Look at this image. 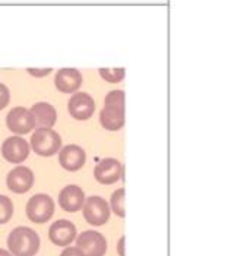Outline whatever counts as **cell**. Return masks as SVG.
<instances>
[{
	"label": "cell",
	"mask_w": 231,
	"mask_h": 256,
	"mask_svg": "<svg viewBox=\"0 0 231 256\" xmlns=\"http://www.w3.org/2000/svg\"><path fill=\"white\" fill-rule=\"evenodd\" d=\"M40 236L30 227H16L8 236V248L12 256H36L40 250Z\"/></svg>",
	"instance_id": "1"
},
{
	"label": "cell",
	"mask_w": 231,
	"mask_h": 256,
	"mask_svg": "<svg viewBox=\"0 0 231 256\" xmlns=\"http://www.w3.org/2000/svg\"><path fill=\"white\" fill-rule=\"evenodd\" d=\"M31 148L41 157H50L62 150V138L53 128H38L31 136Z\"/></svg>",
	"instance_id": "2"
},
{
	"label": "cell",
	"mask_w": 231,
	"mask_h": 256,
	"mask_svg": "<svg viewBox=\"0 0 231 256\" xmlns=\"http://www.w3.org/2000/svg\"><path fill=\"white\" fill-rule=\"evenodd\" d=\"M25 212L32 222L44 224L54 214V200L47 194H37L28 200Z\"/></svg>",
	"instance_id": "3"
},
{
	"label": "cell",
	"mask_w": 231,
	"mask_h": 256,
	"mask_svg": "<svg viewBox=\"0 0 231 256\" xmlns=\"http://www.w3.org/2000/svg\"><path fill=\"white\" fill-rule=\"evenodd\" d=\"M84 218L91 226H104L110 218V205L101 196H88L82 206Z\"/></svg>",
	"instance_id": "4"
},
{
	"label": "cell",
	"mask_w": 231,
	"mask_h": 256,
	"mask_svg": "<svg viewBox=\"0 0 231 256\" xmlns=\"http://www.w3.org/2000/svg\"><path fill=\"white\" fill-rule=\"evenodd\" d=\"M76 248L84 256H104L107 252V240L96 230H86L78 236Z\"/></svg>",
	"instance_id": "5"
},
{
	"label": "cell",
	"mask_w": 231,
	"mask_h": 256,
	"mask_svg": "<svg viewBox=\"0 0 231 256\" xmlns=\"http://www.w3.org/2000/svg\"><path fill=\"white\" fill-rule=\"evenodd\" d=\"M6 124L16 135H25L36 128L34 118L26 107H14L6 116Z\"/></svg>",
	"instance_id": "6"
},
{
	"label": "cell",
	"mask_w": 231,
	"mask_h": 256,
	"mask_svg": "<svg viewBox=\"0 0 231 256\" xmlns=\"http://www.w3.org/2000/svg\"><path fill=\"white\" fill-rule=\"evenodd\" d=\"M30 144L20 136H9L2 144V156L6 161L20 164L30 156Z\"/></svg>",
	"instance_id": "7"
},
{
	"label": "cell",
	"mask_w": 231,
	"mask_h": 256,
	"mask_svg": "<svg viewBox=\"0 0 231 256\" xmlns=\"http://www.w3.org/2000/svg\"><path fill=\"white\" fill-rule=\"evenodd\" d=\"M6 184L14 194H25L34 184V173L25 166H18L8 173Z\"/></svg>",
	"instance_id": "8"
},
{
	"label": "cell",
	"mask_w": 231,
	"mask_h": 256,
	"mask_svg": "<svg viewBox=\"0 0 231 256\" xmlns=\"http://www.w3.org/2000/svg\"><path fill=\"white\" fill-rule=\"evenodd\" d=\"M123 166L116 158H104L94 168V178L101 184H113L122 178Z\"/></svg>",
	"instance_id": "9"
},
{
	"label": "cell",
	"mask_w": 231,
	"mask_h": 256,
	"mask_svg": "<svg viewBox=\"0 0 231 256\" xmlns=\"http://www.w3.org/2000/svg\"><path fill=\"white\" fill-rule=\"evenodd\" d=\"M96 112V101L86 92H75L69 100V113L76 120H86Z\"/></svg>",
	"instance_id": "10"
},
{
	"label": "cell",
	"mask_w": 231,
	"mask_h": 256,
	"mask_svg": "<svg viewBox=\"0 0 231 256\" xmlns=\"http://www.w3.org/2000/svg\"><path fill=\"white\" fill-rule=\"evenodd\" d=\"M76 237V227L72 221L58 220L48 228V238L56 246H69Z\"/></svg>",
	"instance_id": "11"
},
{
	"label": "cell",
	"mask_w": 231,
	"mask_h": 256,
	"mask_svg": "<svg viewBox=\"0 0 231 256\" xmlns=\"http://www.w3.org/2000/svg\"><path fill=\"white\" fill-rule=\"evenodd\" d=\"M85 160H86V154L84 148L75 144L66 145L58 151L60 166L66 168L68 172H76L79 168H82L85 164Z\"/></svg>",
	"instance_id": "12"
},
{
	"label": "cell",
	"mask_w": 231,
	"mask_h": 256,
	"mask_svg": "<svg viewBox=\"0 0 231 256\" xmlns=\"http://www.w3.org/2000/svg\"><path fill=\"white\" fill-rule=\"evenodd\" d=\"M54 85L64 94H75L82 85V75L75 68H63L54 76Z\"/></svg>",
	"instance_id": "13"
},
{
	"label": "cell",
	"mask_w": 231,
	"mask_h": 256,
	"mask_svg": "<svg viewBox=\"0 0 231 256\" xmlns=\"http://www.w3.org/2000/svg\"><path fill=\"white\" fill-rule=\"evenodd\" d=\"M84 202H85V194L76 184H69L63 188L58 195L60 206L68 212H76L79 210H82Z\"/></svg>",
	"instance_id": "14"
},
{
	"label": "cell",
	"mask_w": 231,
	"mask_h": 256,
	"mask_svg": "<svg viewBox=\"0 0 231 256\" xmlns=\"http://www.w3.org/2000/svg\"><path fill=\"white\" fill-rule=\"evenodd\" d=\"M100 122L107 130H120L124 126V106H104L100 112Z\"/></svg>",
	"instance_id": "15"
},
{
	"label": "cell",
	"mask_w": 231,
	"mask_h": 256,
	"mask_svg": "<svg viewBox=\"0 0 231 256\" xmlns=\"http://www.w3.org/2000/svg\"><path fill=\"white\" fill-rule=\"evenodd\" d=\"M34 122H36V126L38 128H52L54 126L56 120H58V112L56 108L48 104V102H36L31 108H30Z\"/></svg>",
	"instance_id": "16"
},
{
	"label": "cell",
	"mask_w": 231,
	"mask_h": 256,
	"mask_svg": "<svg viewBox=\"0 0 231 256\" xmlns=\"http://www.w3.org/2000/svg\"><path fill=\"white\" fill-rule=\"evenodd\" d=\"M124 195H126L124 188H120L112 195V200H110L112 210L114 211L116 216H118V217L122 218L126 217V210H124V198L126 196Z\"/></svg>",
	"instance_id": "17"
},
{
	"label": "cell",
	"mask_w": 231,
	"mask_h": 256,
	"mask_svg": "<svg viewBox=\"0 0 231 256\" xmlns=\"http://www.w3.org/2000/svg\"><path fill=\"white\" fill-rule=\"evenodd\" d=\"M98 74L101 75V78L106 79L107 82L117 84V82L123 80V78H124V74H126V69H124V68H116V69L101 68V69H98Z\"/></svg>",
	"instance_id": "18"
},
{
	"label": "cell",
	"mask_w": 231,
	"mask_h": 256,
	"mask_svg": "<svg viewBox=\"0 0 231 256\" xmlns=\"http://www.w3.org/2000/svg\"><path fill=\"white\" fill-rule=\"evenodd\" d=\"M14 216V202L9 196L0 195V224H6Z\"/></svg>",
	"instance_id": "19"
},
{
	"label": "cell",
	"mask_w": 231,
	"mask_h": 256,
	"mask_svg": "<svg viewBox=\"0 0 231 256\" xmlns=\"http://www.w3.org/2000/svg\"><path fill=\"white\" fill-rule=\"evenodd\" d=\"M124 91L122 90H114L108 92L104 100V106H124Z\"/></svg>",
	"instance_id": "20"
},
{
	"label": "cell",
	"mask_w": 231,
	"mask_h": 256,
	"mask_svg": "<svg viewBox=\"0 0 231 256\" xmlns=\"http://www.w3.org/2000/svg\"><path fill=\"white\" fill-rule=\"evenodd\" d=\"M9 101H10V91L4 84L0 82V110H3L9 104Z\"/></svg>",
	"instance_id": "21"
},
{
	"label": "cell",
	"mask_w": 231,
	"mask_h": 256,
	"mask_svg": "<svg viewBox=\"0 0 231 256\" xmlns=\"http://www.w3.org/2000/svg\"><path fill=\"white\" fill-rule=\"evenodd\" d=\"M26 72L36 78H42V76H47L48 74H52V69L50 68L48 69H31L30 68V69H26Z\"/></svg>",
	"instance_id": "22"
},
{
	"label": "cell",
	"mask_w": 231,
	"mask_h": 256,
	"mask_svg": "<svg viewBox=\"0 0 231 256\" xmlns=\"http://www.w3.org/2000/svg\"><path fill=\"white\" fill-rule=\"evenodd\" d=\"M60 256H84V254L78 249V248H72V246H68Z\"/></svg>",
	"instance_id": "23"
},
{
	"label": "cell",
	"mask_w": 231,
	"mask_h": 256,
	"mask_svg": "<svg viewBox=\"0 0 231 256\" xmlns=\"http://www.w3.org/2000/svg\"><path fill=\"white\" fill-rule=\"evenodd\" d=\"M124 240H126V237L122 236V238H120L118 243H117V252H118V256H126L124 255Z\"/></svg>",
	"instance_id": "24"
},
{
	"label": "cell",
	"mask_w": 231,
	"mask_h": 256,
	"mask_svg": "<svg viewBox=\"0 0 231 256\" xmlns=\"http://www.w3.org/2000/svg\"><path fill=\"white\" fill-rule=\"evenodd\" d=\"M0 256H12L9 254V250H6V249H2L0 248Z\"/></svg>",
	"instance_id": "25"
}]
</instances>
